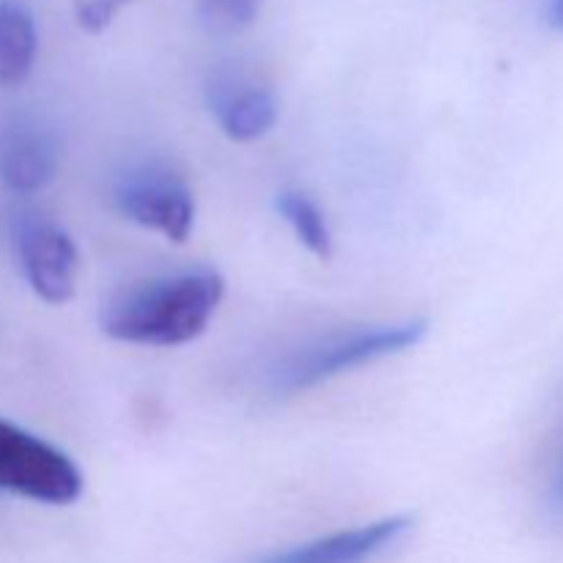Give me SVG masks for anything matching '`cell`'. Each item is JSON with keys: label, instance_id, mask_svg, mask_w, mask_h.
Returning a JSON list of instances; mask_svg holds the SVG:
<instances>
[{"label": "cell", "instance_id": "obj_1", "mask_svg": "<svg viewBox=\"0 0 563 563\" xmlns=\"http://www.w3.org/2000/svg\"><path fill=\"white\" fill-rule=\"evenodd\" d=\"M223 295V275L209 267L148 278L110 297L99 324L124 344L181 346L209 328Z\"/></svg>", "mask_w": 563, "mask_h": 563}, {"label": "cell", "instance_id": "obj_2", "mask_svg": "<svg viewBox=\"0 0 563 563\" xmlns=\"http://www.w3.org/2000/svg\"><path fill=\"white\" fill-rule=\"evenodd\" d=\"M429 324L423 319H410L399 324H377V328L350 330V333H330L324 339L306 344L291 352L269 372V388L278 396L300 394L319 383L368 366L383 357L399 355L423 341Z\"/></svg>", "mask_w": 563, "mask_h": 563}, {"label": "cell", "instance_id": "obj_3", "mask_svg": "<svg viewBox=\"0 0 563 563\" xmlns=\"http://www.w3.org/2000/svg\"><path fill=\"white\" fill-rule=\"evenodd\" d=\"M113 207L121 218L154 231L168 242H187L196 225V196L185 174L168 163L132 165L115 179Z\"/></svg>", "mask_w": 563, "mask_h": 563}, {"label": "cell", "instance_id": "obj_4", "mask_svg": "<svg viewBox=\"0 0 563 563\" xmlns=\"http://www.w3.org/2000/svg\"><path fill=\"white\" fill-rule=\"evenodd\" d=\"M0 489L49 506H69L82 493L75 462L36 434L0 421Z\"/></svg>", "mask_w": 563, "mask_h": 563}, {"label": "cell", "instance_id": "obj_5", "mask_svg": "<svg viewBox=\"0 0 563 563\" xmlns=\"http://www.w3.org/2000/svg\"><path fill=\"white\" fill-rule=\"evenodd\" d=\"M20 264L31 289L49 306H64L75 297L77 286V247L71 236L53 220L31 218L16 234Z\"/></svg>", "mask_w": 563, "mask_h": 563}, {"label": "cell", "instance_id": "obj_6", "mask_svg": "<svg viewBox=\"0 0 563 563\" xmlns=\"http://www.w3.org/2000/svg\"><path fill=\"white\" fill-rule=\"evenodd\" d=\"M209 108H212L220 130L236 143H253L267 135L280 113L273 88L234 69L218 71L212 77Z\"/></svg>", "mask_w": 563, "mask_h": 563}, {"label": "cell", "instance_id": "obj_7", "mask_svg": "<svg viewBox=\"0 0 563 563\" xmlns=\"http://www.w3.org/2000/svg\"><path fill=\"white\" fill-rule=\"evenodd\" d=\"M412 528V517L394 515L368 526L346 528L313 542L295 544L280 553H269L253 563H372L385 550L394 548Z\"/></svg>", "mask_w": 563, "mask_h": 563}, {"label": "cell", "instance_id": "obj_8", "mask_svg": "<svg viewBox=\"0 0 563 563\" xmlns=\"http://www.w3.org/2000/svg\"><path fill=\"white\" fill-rule=\"evenodd\" d=\"M58 174V148L44 132L20 130L5 141L0 154V176L9 190L38 192Z\"/></svg>", "mask_w": 563, "mask_h": 563}, {"label": "cell", "instance_id": "obj_9", "mask_svg": "<svg viewBox=\"0 0 563 563\" xmlns=\"http://www.w3.org/2000/svg\"><path fill=\"white\" fill-rule=\"evenodd\" d=\"M36 60V27L31 14L14 3L0 5V82H22Z\"/></svg>", "mask_w": 563, "mask_h": 563}, {"label": "cell", "instance_id": "obj_10", "mask_svg": "<svg viewBox=\"0 0 563 563\" xmlns=\"http://www.w3.org/2000/svg\"><path fill=\"white\" fill-rule=\"evenodd\" d=\"M275 209L289 223L306 251H311L317 258L333 256V234H330L328 218L313 198L300 190H280L275 198Z\"/></svg>", "mask_w": 563, "mask_h": 563}, {"label": "cell", "instance_id": "obj_11", "mask_svg": "<svg viewBox=\"0 0 563 563\" xmlns=\"http://www.w3.org/2000/svg\"><path fill=\"white\" fill-rule=\"evenodd\" d=\"M262 0H198L201 22L214 33H234L256 20Z\"/></svg>", "mask_w": 563, "mask_h": 563}, {"label": "cell", "instance_id": "obj_12", "mask_svg": "<svg viewBox=\"0 0 563 563\" xmlns=\"http://www.w3.org/2000/svg\"><path fill=\"white\" fill-rule=\"evenodd\" d=\"M132 0H75V14L88 33H102Z\"/></svg>", "mask_w": 563, "mask_h": 563}, {"label": "cell", "instance_id": "obj_13", "mask_svg": "<svg viewBox=\"0 0 563 563\" xmlns=\"http://www.w3.org/2000/svg\"><path fill=\"white\" fill-rule=\"evenodd\" d=\"M548 22L553 27H559V31H563V0H550Z\"/></svg>", "mask_w": 563, "mask_h": 563}]
</instances>
